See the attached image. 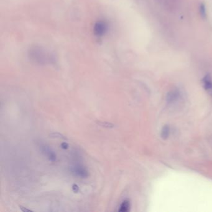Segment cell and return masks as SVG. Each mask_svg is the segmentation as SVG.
Instances as JSON below:
<instances>
[{"instance_id": "cell-1", "label": "cell", "mask_w": 212, "mask_h": 212, "mask_svg": "<svg viewBox=\"0 0 212 212\" xmlns=\"http://www.w3.org/2000/svg\"><path fill=\"white\" fill-rule=\"evenodd\" d=\"M30 57L39 64H45L52 60V56L39 47H34L29 50Z\"/></svg>"}, {"instance_id": "cell-2", "label": "cell", "mask_w": 212, "mask_h": 212, "mask_svg": "<svg viewBox=\"0 0 212 212\" xmlns=\"http://www.w3.org/2000/svg\"><path fill=\"white\" fill-rule=\"evenodd\" d=\"M70 170L75 176L81 178H87L89 176L87 169L84 166L81 165L77 164L71 167Z\"/></svg>"}, {"instance_id": "cell-3", "label": "cell", "mask_w": 212, "mask_h": 212, "mask_svg": "<svg viewBox=\"0 0 212 212\" xmlns=\"http://www.w3.org/2000/svg\"><path fill=\"white\" fill-rule=\"evenodd\" d=\"M40 149L42 153L44 155V156H46L50 161L55 162L56 161L57 159L56 154L54 150H52L50 148V147H49L47 145L42 144L40 146Z\"/></svg>"}, {"instance_id": "cell-4", "label": "cell", "mask_w": 212, "mask_h": 212, "mask_svg": "<svg viewBox=\"0 0 212 212\" xmlns=\"http://www.w3.org/2000/svg\"><path fill=\"white\" fill-rule=\"evenodd\" d=\"M181 96V93L178 90L174 89L168 92L166 96V101L169 104L176 103Z\"/></svg>"}, {"instance_id": "cell-5", "label": "cell", "mask_w": 212, "mask_h": 212, "mask_svg": "<svg viewBox=\"0 0 212 212\" xmlns=\"http://www.w3.org/2000/svg\"><path fill=\"white\" fill-rule=\"evenodd\" d=\"M107 30V26L106 24L103 21H98L95 23L94 27H93V31L94 33L97 36H103Z\"/></svg>"}, {"instance_id": "cell-6", "label": "cell", "mask_w": 212, "mask_h": 212, "mask_svg": "<svg viewBox=\"0 0 212 212\" xmlns=\"http://www.w3.org/2000/svg\"><path fill=\"white\" fill-rule=\"evenodd\" d=\"M203 87L212 95V80L210 75H207L202 80Z\"/></svg>"}, {"instance_id": "cell-7", "label": "cell", "mask_w": 212, "mask_h": 212, "mask_svg": "<svg viewBox=\"0 0 212 212\" xmlns=\"http://www.w3.org/2000/svg\"><path fill=\"white\" fill-rule=\"evenodd\" d=\"M130 210V202L128 200H125L120 207V209L118 210V211L120 212H128Z\"/></svg>"}, {"instance_id": "cell-8", "label": "cell", "mask_w": 212, "mask_h": 212, "mask_svg": "<svg viewBox=\"0 0 212 212\" xmlns=\"http://www.w3.org/2000/svg\"><path fill=\"white\" fill-rule=\"evenodd\" d=\"M170 134V127L168 124H165L163 126V128L161 130V136L163 140H167Z\"/></svg>"}, {"instance_id": "cell-9", "label": "cell", "mask_w": 212, "mask_h": 212, "mask_svg": "<svg viewBox=\"0 0 212 212\" xmlns=\"http://www.w3.org/2000/svg\"><path fill=\"white\" fill-rule=\"evenodd\" d=\"M96 124L101 126V127L108 129L113 128L115 127V124H113L112 123H109V122L107 121H96Z\"/></svg>"}, {"instance_id": "cell-10", "label": "cell", "mask_w": 212, "mask_h": 212, "mask_svg": "<svg viewBox=\"0 0 212 212\" xmlns=\"http://www.w3.org/2000/svg\"><path fill=\"white\" fill-rule=\"evenodd\" d=\"M49 137L51 138H56V139H62L66 140H67V138L66 136H64L63 134L59 133H52L49 134Z\"/></svg>"}, {"instance_id": "cell-11", "label": "cell", "mask_w": 212, "mask_h": 212, "mask_svg": "<svg viewBox=\"0 0 212 212\" xmlns=\"http://www.w3.org/2000/svg\"><path fill=\"white\" fill-rule=\"evenodd\" d=\"M200 13L202 18H205L206 17V10L205 6L203 4H201L200 6Z\"/></svg>"}, {"instance_id": "cell-12", "label": "cell", "mask_w": 212, "mask_h": 212, "mask_svg": "<svg viewBox=\"0 0 212 212\" xmlns=\"http://www.w3.org/2000/svg\"><path fill=\"white\" fill-rule=\"evenodd\" d=\"M19 209L21 210V211H23V212H33V211H32V210H31L30 209H26V208L24 207L21 205H19Z\"/></svg>"}, {"instance_id": "cell-13", "label": "cell", "mask_w": 212, "mask_h": 212, "mask_svg": "<svg viewBox=\"0 0 212 212\" xmlns=\"http://www.w3.org/2000/svg\"><path fill=\"white\" fill-rule=\"evenodd\" d=\"M72 190L75 193H77L79 191V187L77 184H73L72 185Z\"/></svg>"}, {"instance_id": "cell-14", "label": "cell", "mask_w": 212, "mask_h": 212, "mask_svg": "<svg viewBox=\"0 0 212 212\" xmlns=\"http://www.w3.org/2000/svg\"><path fill=\"white\" fill-rule=\"evenodd\" d=\"M60 147L63 149H67L68 148V144L67 143V142H62V143L60 145Z\"/></svg>"}]
</instances>
